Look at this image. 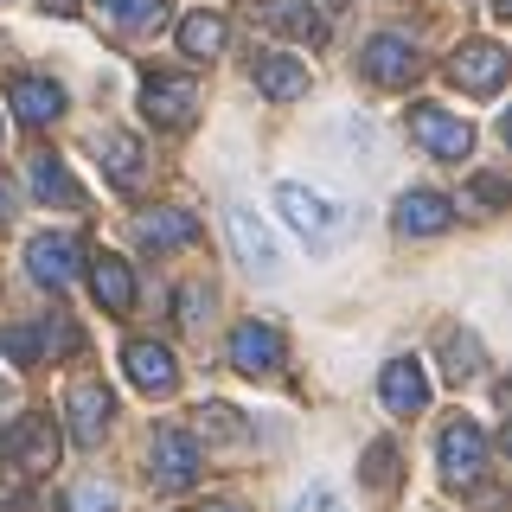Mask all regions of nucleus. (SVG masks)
<instances>
[{
  "label": "nucleus",
  "mask_w": 512,
  "mask_h": 512,
  "mask_svg": "<svg viewBox=\"0 0 512 512\" xmlns=\"http://www.w3.org/2000/svg\"><path fill=\"white\" fill-rule=\"evenodd\" d=\"M0 461H20L13 474H45V468H58V416H52V410H26L20 423L0 436Z\"/></svg>",
  "instance_id": "obj_1"
},
{
  "label": "nucleus",
  "mask_w": 512,
  "mask_h": 512,
  "mask_svg": "<svg viewBox=\"0 0 512 512\" xmlns=\"http://www.w3.org/2000/svg\"><path fill=\"white\" fill-rule=\"evenodd\" d=\"M276 205H282V218H288V224H295V231H301V237H308V244H314V250H327V244H333V237H340V231H346V212H333V205H327V199H320V192H314V186H295V180H282V186H276Z\"/></svg>",
  "instance_id": "obj_2"
},
{
  "label": "nucleus",
  "mask_w": 512,
  "mask_h": 512,
  "mask_svg": "<svg viewBox=\"0 0 512 512\" xmlns=\"http://www.w3.org/2000/svg\"><path fill=\"white\" fill-rule=\"evenodd\" d=\"M148 480L160 493H180L199 480V442L186 436V429H154L148 442Z\"/></svg>",
  "instance_id": "obj_3"
},
{
  "label": "nucleus",
  "mask_w": 512,
  "mask_h": 512,
  "mask_svg": "<svg viewBox=\"0 0 512 512\" xmlns=\"http://www.w3.org/2000/svg\"><path fill=\"white\" fill-rule=\"evenodd\" d=\"M109 416H116V391H109L103 378H77L71 397H64V423H71V442L77 448H96L109 429Z\"/></svg>",
  "instance_id": "obj_4"
},
{
  "label": "nucleus",
  "mask_w": 512,
  "mask_h": 512,
  "mask_svg": "<svg viewBox=\"0 0 512 512\" xmlns=\"http://www.w3.org/2000/svg\"><path fill=\"white\" fill-rule=\"evenodd\" d=\"M410 135H416V148H429L436 160H468L474 154V128L461 116H448V109H436V103L410 109Z\"/></svg>",
  "instance_id": "obj_5"
},
{
  "label": "nucleus",
  "mask_w": 512,
  "mask_h": 512,
  "mask_svg": "<svg viewBox=\"0 0 512 512\" xmlns=\"http://www.w3.org/2000/svg\"><path fill=\"white\" fill-rule=\"evenodd\" d=\"M442 474L448 487H480V474H487V429L480 423H448L442 429Z\"/></svg>",
  "instance_id": "obj_6"
},
{
  "label": "nucleus",
  "mask_w": 512,
  "mask_h": 512,
  "mask_svg": "<svg viewBox=\"0 0 512 512\" xmlns=\"http://www.w3.org/2000/svg\"><path fill=\"white\" fill-rule=\"evenodd\" d=\"M448 77H455L461 90H474V96H493L506 84V45H493V39H461V52L448 58Z\"/></svg>",
  "instance_id": "obj_7"
},
{
  "label": "nucleus",
  "mask_w": 512,
  "mask_h": 512,
  "mask_svg": "<svg viewBox=\"0 0 512 512\" xmlns=\"http://www.w3.org/2000/svg\"><path fill=\"white\" fill-rule=\"evenodd\" d=\"M141 116L154 128H192V116H199V84H192V77H148Z\"/></svg>",
  "instance_id": "obj_8"
},
{
  "label": "nucleus",
  "mask_w": 512,
  "mask_h": 512,
  "mask_svg": "<svg viewBox=\"0 0 512 512\" xmlns=\"http://www.w3.org/2000/svg\"><path fill=\"white\" fill-rule=\"evenodd\" d=\"M365 77H372V84H384V90H404L416 71H423V58H416V45L404 39V32H378L372 45H365Z\"/></svg>",
  "instance_id": "obj_9"
},
{
  "label": "nucleus",
  "mask_w": 512,
  "mask_h": 512,
  "mask_svg": "<svg viewBox=\"0 0 512 512\" xmlns=\"http://www.w3.org/2000/svg\"><path fill=\"white\" fill-rule=\"evenodd\" d=\"M77 256H84V244H77L71 231H52V237H32L26 244V269H32V282H45V288H71Z\"/></svg>",
  "instance_id": "obj_10"
},
{
  "label": "nucleus",
  "mask_w": 512,
  "mask_h": 512,
  "mask_svg": "<svg viewBox=\"0 0 512 512\" xmlns=\"http://www.w3.org/2000/svg\"><path fill=\"white\" fill-rule=\"evenodd\" d=\"M122 365H128V384H141L148 397H173V384H180V365L160 340H128Z\"/></svg>",
  "instance_id": "obj_11"
},
{
  "label": "nucleus",
  "mask_w": 512,
  "mask_h": 512,
  "mask_svg": "<svg viewBox=\"0 0 512 512\" xmlns=\"http://www.w3.org/2000/svg\"><path fill=\"white\" fill-rule=\"evenodd\" d=\"M7 109L20 116L26 128H45V122H58L64 116V90L52 84V77H32V71H20L7 84Z\"/></svg>",
  "instance_id": "obj_12"
},
{
  "label": "nucleus",
  "mask_w": 512,
  "mask_h": 512,
  "mask_svg": "<svg viewBox=\"0 0 512 512\" xmlns=\"http://www.w3.org/2000/svg\"><path fill=\"white\" fill-rule=\"evenodd\" d=\"M96 148H103V173H109V180H116L122 192H141V186H148L154 160H148V148H141L135 135H122V128H109V135L96 141Z\"/></svg>",
  "instance_id": "obj_13"
},
{
  "label": "nucleus",
  "mask_w": 512,
  "mask_h": 512,
  "mask_svg": "<svg viewBox=\"0 0 512 512\" xmlns=\"http://www.w3.org/2000/svg\"><path fill=\"white\" fill-rule=\"evenodd\" d=\"M455 224V199H442V192H429V186H416L397 199V231L404 237H436Z\"/></svg>",
  "instance_id": "obj_14"
},
{
  "label": "nucleus",
  "mask_w": 512,
  "mask_h": 512,
  "mask_svg": "<svg viewBox=\"0 0 512 512\" xmlns=\"http://www.w3.org/2000/svg\"><path fill=\"white\" fill-rule=\"evenodd\" d=\"M224 224H231V244H237V256H244L250 269H263V276H276V269H282V250H276V237H269L263 224H256L250 205H231V212H224Z\"/></svg>",
  "instance_id": "obj_15"
},
{
  "label": "nucleus",
  "mask_w": 512,
  "mask_h": 512,
  "mask_svg": "<svg viewBox=\"0 0 512 512\" xmlns=\"http://www.w3.org/2000/svg\"><path fill=\"white\" fill-rule=\"evenodd\" d=\"M231 365L250 378L276 372L282 365V333L276 327H256V320H244V327H231Z\"/></svg>",
  "instance_id": "obj_16"
},
{
  "label": "nucleus",
  "mask_w": 512,
  "mask_h": 512,
  "mask_svg": "<svg viewBox=\"0 0 512 512\" xmlns=\"http://www.w3.org/2000/svg\"><path fill=\"white\" fill-rule=\"evenodd\" d=\"M378 397H384V410H391V416H416V410L429 404L423 365H416V359H391V365H384V378H378Z\"/></svg>",
  "instance_id": "obj_17"
},
{
  "label": "nucleus",
  "mask_w": 512,
  "mask_h": 512,
  "mask_svg": "<svg viewBox=\"0 0 512 512\" xmlns=\"http://www.w3.org/2000/svg\"><path fill=\"white\" fill-rule=\"evenodd\" d=\"M192 237H199V218L180 212V205H167V212H141V218H135V244L154 250V256H160V250H186Z\"/></svg>",
  "instance_id": "obj_18"
},
{
  "label": "nucleus",
  "mask_w": 512,
  "mask_h": 512,
  "mask_svg": "<svg viewBox=\"0 0 512 512\" xmlns=\"http://www.w3.org/2000/svg\"><path fill=\"white\" fill-rule=\"evenodd\" d=\"M256 90L269 103H301L308 96V64L288 58V52H256Z\"/></svg>",
  "instance_id": "obj_19"
},
{
  "label": "nucleus",
  "mask_w": 512,
  "mask_h": 512,
  "mask_svg": "<svg viewBox=\"0 0 512 512\" xmlns=\"http://www.w3.org/2000/svg\"><path fill=\"white\" fill-rule=\"evenodd\" d=\"M90 288H96V301H103L109 314H128L135 308V276H128V263L122 256H90Z\"/></svg>",
  "instance_id": "obj_20"
},
{
  "label": "nucleus",
  "mask_w": 512,
  "mask_h": 512,
  "mask_svg": "<svg viewBox=\"0 0 512 512\" xmlns=\"http://www.w3.org/2000/svg\"><path fill=\"white\" fill-rule=\"evenodd\" d=\"M26 180H32V192H39V199H58V205H84V186L71 180V167H64L58 154H32Z\"/></svg>",
  "instance_id": "obj_21"
},
{
  "label": "nucleus",
  "mask_w": 512,
  "mask_h": 512,
  "mask_svg": "<svg viewBox=\"0 0 512 512\" xmlns=\"http://www.w3.org/2000/svg\"><path fill=\"white\" fill-rule=\"evenodd\" d=\"M263 20L276 32H288V39H301V45H327V20L314 7H301V0H269Z\"/></svg>",
  "instance_id": "obj_22"
},
{
  "label": "nucleus",
  "mask_w": 512,
  "mask_h": 512,
  "mask_svg": "<svg viewBox=\"0 0 512 512\" xmlns=\"http://www.w3.org/2000/svg\"><path fill=\"white\" fill-rule=\"evenodd\" d=\"M224 45H231V26H224L218 13L199 7V13H186V20H180V52L186 58H218Z\"/></svg>",
  "instance_id": "obj_23"
},
{
  "label": "nucleus",
  "mask_w": 512,
  "mask_h": 512,
  "mask_svg": "<svg viewBox=\"0 0 512 512\" xmlns=\"http://www.w3.org/2000/svg\"><path fill=\"white\" fill-rule=\"evenodd\" d=\"M32 346H39V359H71V352L84 346V333L71 327V314H45L39 327H32Z\"/></svg>",
  "instance_id": "obj_24"
},
{
  "label": "nucleus",
  "mask_w": 512,
  "mask_h": 512,
  "mask_svg": "<svg viewBox=\"0 0 512 512\" xmlns=\"http://www.w3.org/2000/svg\"><path fill=\"white\" fill-rule=\"evenodd\" d=\"M103 7L122 32H160L167 26V0H103Z\"/></svg>",
  "instance_id": "obj_25"
},
{
  "label": "nucleus",
  "mask_w": 512,
  "mask_h": 512,
  "mask_svg": "<svg viewBox=\"0 0 512 512\" xmlns=\"http://www.w3.org/2000/svg\"><path fill=\"white\" fill-rule=\"evenodd\" d=\"M442 359H448V378H455V384H468V378L480 372V340H474L468 327H461V333L448 327V333H442Z\"/></svg>",
  "instance_id": "obj_26"
},
{
  "label": "nucleus",
  "mask_w": 512,
  "mask_h": 512,
  "mask_svg": "<svg viewBox=\"0 0 512 512\" xmlns=\"http://www.w3.org/2000/svg\"><path fill=\"white\" fill-rule=\"evenodd\" d=\"M359 480L372 493H397V448L391 442H372V448H365V461H359Z\"/></svg>",
  "instance_id": "obj_27"
},
{
  "label": "nucleus",
  "mask_w": 512,
  "mask_h": 512,
  "mask_svg": "<svg viewBox=\"0 0 512 512\" xmlns=\"http://www.w3.org/2000/svg\"><path fill=\"white\" fill-rule=\"evenodd\" d=\"M199 436H212V442H244L250 429H244V416H237L231 404H199Z\"/></svg>",
  "instance_id": "obj_28"
},
{
  "label": "nucleus",
  "mask_w": 512,
  "mask_h": 512,
  "mask_svg": "<svg viewBox=\"0 0 512 512\" xmlns=\"http://www.w3.org/2000/svg\"><path fill=\"white\" fill-rule=\"evenodd\" d=\"M0 352H7L13 365H39V346H32V327H20V320H13V327H0Z\"/></svg>",
  "instance_id": "obj_29"
},
{
  "label": "nucleus",
  "mask_w": 512,
  "mask_h": 512,
  "mask_svg": "<svg viewBox=\"0 0 512 512\" xmlns=\"http://www.w3.org/2000/svg\"><path fill=\"white\" fill-rule=\"evenodd\" d=\"M180 320H186V327H205V320H212V288L186 282L180 288Z\"/></svg>",
  "instance_id": "obj_30"
},
{
  "label": "nucleus",
  "mask_w": 512,
  "mask_h": 512,
  "mask_svg": "<svg viewBox=\"0 0 512 512\" xmlns=\"http://www.w3.org/2000/svg\"><path fill=\"white\" fill-rule=\"evenodd\" d=\"M64 512H116V493H109L103 480H90V487L71 493V506H64Z\"/></svg>",
  "instance_id": "obj_31"
},
{
  "label": "nucleus",
  "mask_w": 512,
  "mask_h": 512,
  "mask_svg": "<svg viewBox=\"0 0 512 512\" xmlns=\"http://www.w3.org/2000/svg\"><path fill=\"white\" fill-rule=\"evenodd\" d=\"M295 512H346V506H340V493H333V487H308L295 500Z\"/></svg>",
  "instance_id": "obj_32"
},
{
  "label": "nucleus",
  "mask_w": 512,
  "mask_h": 512,
  "mask_svg": "<svg viewBox=\"0 0 512 512\" xmlns=\"http://www.w3.org/2000/svg\"><path fill=\"white\" fill-rule=\"evenodd\" d=\"M474 199L480 205H506V180H500V173H480V180H474Z\"/></svg>",
  "instance_id": "obj_33"
},
{
  "label": "nucleus",
  "mask_w": 512,
  "mask_h": 512,
  "mask_svg": "<svg viewBox=\"0 0 512 512\" xmlns=\"http://www.w3.org/2000/svg\"><path fill=\"white\" fill-rule=\"evenodd\" d=\"M84 0H45V13H77Z\"/></svg>",
  "instance_id": "obj_34"
},
{
  "label": "nucleus",
  "mask_w": 512,
  "mask_h": 512,
  "mask_svg": "<svg viewBox=\"0 0 512 512\" xmlns=\"http://www.w3.org/2000/svg\"><path fill=\"white\" fill-rule=\"evenodd\" d=\"M199 512H244V506H237V500H205Z\"/></svg>",
  "instance_id": "obj_35"
},
{
  "label": "nucleus",
  "mask_w": 512,
  "mask_h": 512,
  "mask_svg": "<svg viewBox=\"0 0 512 512\" xmlns=\"http://www.w3.org/2000/svg\"><path fill=\"white\" fill-rule=\"evenodd\" d=\"M13 480H20V474H13V468H0V493H7V487H13Z\"/></svg>",
  "instance_id": "obj_36"
},
{
  "label": "nucleus",
  "mask_w": 512,
  "mask_h": 512,
  "mask_svg": "<svg viewBox=\"0 0 512 512\" xmlns=\"http://www.w3.org/2000/svg\"><path fill=\"white\" fill-rule=\"evenodd\" d=\"M493 13H512V0H493Z\"/></svg>",
  "instance_id": "obj_37"
},
{
  "label": "nucleus",
  "mask_w": 512,
  "mask_h": 512,
  "mask_svg": "<svg viewBox=\"0 0 512 512\" xmlns=\"http://www.w3.org/2000/svg\"><path fill=\"white\" fill-rule=\"evenodd\" d=\"M0 404H7V378H0Z\"/></svg>",
  "instance_id": "obj_38"
},
{
  "label": "nucleus",
  "mask_w": 512,
  "mask_h": 512,
  "mask_svg": "<svg viewBox=\"0 0 512 512\" xmlns=\"http://www.w3.org/2000/svg\"><path fill=\"white\" fill-rule=\"evenodd\" d=\"M327 7H340V0H327Z\"/></svg>",
  "instance_id": "obj_39"
}]
</instances>
